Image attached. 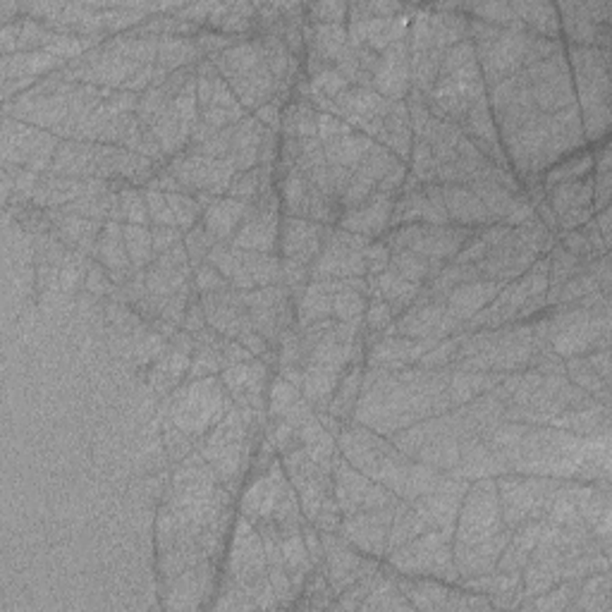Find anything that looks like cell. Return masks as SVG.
I'll list each match as a JSON object with an SVG mask.
<instances>
[{
    "instance_id": "6da1fadb",
    "label": "cell",
    "mask_w": 612,
    "mask_h": 612,
    "mask_svg": "<svg viewBox=\"0 0 612 612\" xmlns=\"http://www.w3.org/2000/svg\"><path fill=\"white\" fill-rule=\"evenodd\" d=\"M457 516H460V524H457L460 545H474L496 536L502 526V509L496 481L493 479H479L476 486H469Z\"/></svg>"
},
{
    "instance_id": "7a4b0ae2",
    "label": "cell",
    "mask_w": 612,
    "mask_h": 612,
    "mask_svg": "<svg viewBox=\"0 0 612 612\" xmlns=\"http://www.w3.org/2000/svg\"><path fill=\"white\" fill-rule=\"evenodd\" d=\"M560 14V32L567 36L570 46L603 49L610 46V0L593 3H555Z\"/></svg>"
},
{
    "instance_id": "3957f363",
    "label": "cell",
    "mask_w": 612,
    "mask_h": 612,
    "mask_svg": "<svg viewBox=\"0 0 612 612\" xmlns=\"http://www.w3.org/2000/svg\"><path fill=\"white\" fill-rule=\"evenodd\" d=\"M545 201L553 208L557 225L562 233L579 230L593 218V178H581L574 182H564L545 192Z\"/></svg>"
},
{
    "instance_id": "277c9868",
    "label": "cell",
    "mask_w": 612,
    "mask_h": 612,
    "mask_svg": "<svg viewBox=\"0 0 612 612\" xmlns=\"http://www.w3.org/2000/svg\"><path fill=\"white\" fill-rule=\"evenodd\" d=\"M373 89L388 101H405L406 94L412 91V60L406 36L380 53L373 72Z\"/></svg>"
},
{
    "instance_id": "5b68a950",
    "label": "cell",
    "mask_w": 612,
    "mask_h": 612,
    "mask_svg": "<svg viewBox=\"0 0 612 612\" xmlns=\"http://www.w3.org/2000/svg\"><path fill=\"white\" fill-rule=\"evenodd\" d=\"M395 199H397L395 194H386L376 189L361 206L343 211V215H340V227H343V230H350V233L364 234L369 240L379 237V234H386L388 227H390V215L392 206H395Z\"/></svg>"
},
{
    "instance_id": "8992f818",
    "label": "cell",
    "mask_w": 612,
    "mask_h": 612,
    "mask_svg": "<svg viewBox=\"0 0 612 612\" xmlns=\"http://www.w3.org/2000/svg\"><path fill=\"white\" fill-rule=\"evenodd\" d=\"M505 282L496 280H471L464 282L460 288H454L445 299L447 314L452 318H457L460 324H467L469 318L476 316L479 311L486 309L493 299L498 297V292L502 289Z\"/></svg>"
},
{
    "instance_id": "52a82bcc",
    "label": "cell",
    "mask_w": 612,
    "mask_h": 612,
    "mask_svg": "<svg viewBox=\"0 0 612 612\" xmlns=\"http://www.w3.org/2000/svg\"><path fill=\"white\" fill-rule=\"evenodd\" d=\"M443 199H445L450 223L454 225L483 227L496 223L467 185H443Z\"/></svg>"
},
{
    "instance_id": "ba28073f",
    "label": "cell",
    "mask_w": 612,
    "mask_h": 612,
    "mask_svg": "<svg viewBox=\"0 0 612 612\" xmlns=\"http://www.w3.org/2000/svg\"><path fill=\"white\" fill-rule=\"evenodd\" d=\"M247 208L249 204H244V201L215 199L204 211V225L218 242H233V237L244 223Z\"/></svg>"
},
{
    "instance_id": "9c48e42d",
    "label": "cell",
    "mask_w": 612,
    "mask_h": 612,
    "mask_svg": "<svg viewBox=\"0 0 612 612\" xmlns=\"http://www.w3.org/2000/svg\"><path fill=\"white\" fill-rule=\"evenodd\" d=\"M256 24V3H215L206 29L227 36H247Z\"/></svg>"
},
{
    "instance_id": "30bf717a",
    "label": "cell",
    "mask_w": 612,
    "mask_h": 612,
    "mask_svg": "<svg viewBox=\"0 0 612 612\" xmlns=\"http://www.w3.org/2000/svg\"><path fill=\"white\" fill-rule=\"evenodd\" d=\"M512 10L529 34L543 39H560L562 34L555 3H512Z\"/></svg>"
},
{
    "instance_id": "8fae6325",
    "label": "cell",
    "mask_w": 612,
    "mask_h": 612,
    "mask_svg": "<svg viewBox=\"0 0 612 612\" xmlns=\"http://www.w3.org/2000/svg\"><path fill=\"white\" fill-rule=\"evenodd\" d=\"M593 172V153L589 151H579V153H571L570 159L560 160V163H555L553 168H548V170L543 172V189L548 192V189H553V187L557 185H564V182H574V179H581V178H589Z\"/></svg>"
},
{
    "instance_id": "7c38bea8",
    "label": "cell",
    "mask_w": 612,
    "mask_h": 612,
    "mask_svg": "<svg viewBox=\"0 0 612 612\" xmlns=\"http://www.w3.org/2000/svg\"><path fill=\"white\" fill-rule=\"evenodd\" d=\"M123 237L134 270H142L144 266H151L156 261L151 230H146V225H132V223H127L123 227Z\"/></svg>"
},
{
    "instance_id": "4fadbf2b",
    "label": "cell",
    "mask_w": 612,
    "mask_h": 612,
    "mask_svg": "<svg viewBox=\"0 0 612 612\" xmlns=\"http://www.w3.org/2000/svg\"><path fill=\"white\" fill-rule=\"evenodd\" d=\"M168 204L172 208V215H175V223H178L179 230H192L196 218L204 214V208L196 204L192 194L187 192H170L166 194Z\"/></svg>"
},
{
    "instance_id": "5bb4252c",
    "label": "cell",
    "mask_w": 612,
    "mask_h": 612,
    "mask_svg": "<svg viewBox=\"0 0 612 612\" xmlns=\"http://www.w3.org/2000/svg\"><path fill=\"white\" fill-rule=\"evenodd\" d=\"M259 192H261V166L244 172H234L233 182L227 187L230 199L244 201V204H251L259 196Z\"/></svg>"
},
{
    "instance_id": "9a60e30c",
    "label": "cell",
    "mask_w": 612,
    "mask_h": 612,
    "mask_svg": "<svg viewBox=\"0 0 612 612\" xmlns=\"http://www.w3.org/2000/svg\"><path fill=\"white\" fill-rule=\"evenodd\" d=\"M366 295L357 292V289H344L333 295V316L337 321H359L364 318L366 311Z\"/></svg>"
},
{
    "instance_id": "2e32d148",
    "label": "cell",
    "mask_w": 612,
    "mask_h": 612,
    "mask_svg": "<svg viewBox=\"0 0 612 612\" xmlns=\"http://www.w3.org/2000/svg\"><path fill=\"white\" fill-rule=\"evenodd\" d=\"M309 84L314 94L328 98V101H335L343 91L350 89V84H347V79L337 72L335 65H333V68H325L324 72H318V75L311 77Z\"/></svg>"
},
{
    "instance_id": "e0dca14e",
    "label": "cell",
    "mask_w": 612,
    "mask_h": 612,
    "mask_svg": "<svg viewBox=\"0 0 612 612\" xmlns=\"http://www.w3.org/2000/svg\"><path fill=\"white\" fill-rule=\"evenodd\" d=\"M306 7V22L311 24H344L350 5L347 3H309Z\"/></svg>"
},
{
    "instance_id": "ac0fdd59",
    "label": "cell",
    "mask_w": 612,
    "mask_h": 612,
    "mask_svg": "<svg viewBox=\"0 0 612 612\" xmlns=\"http://www.w3.org/2000/svg\"><path fill=\"white\" fill-rule=\"evenodd\" d=\"M120 208H123V218H127L132 225H146V223H151L146 199L142 194L134 192L132 187L120 192Z\"/></svg>"
},
{
    "instance_id": "d6986e66",
    "label": "cell",
    "mask_w": 612,
    "mask_h": 612,
    "mask_svg": "<svg viewBox=\"0 0 612 612\" xmlns=\"http://www.w3.org/2000/svg\"><path fill=\"white\" fill-rule=\"evenodd\" d=\"M146 206H149V215H151L153 225H168L178 227L175 223V215H172V208L166 199V192H160L156 187H149L144 192Z\"/></svg>"
},
{
    "instance_id": "ffe728a7",
    "label": "cell",
    "mask_w": 612,
    "mask_h": 612,
    "mask_svg": "<svg viewBox=\"0 0 612 612\" xmlns=\"http://www.w3.org/2000/svg\"><path fill=\"white\" fill-rule=\"evenodd\" d=\"M392 321H395V316H392L388 302H383V299H379V297H371V302L366 304V311H364L366 328L373 333H383L390 328Z\"/></svg>"
},
{
    "instance_id": "44dd1931",
    "label": "cell",
    "mask_w": 612,
    "mask_h": 612,
    "mask_svg": "<svg viewBox=\"0 0 612 612\" xmlns=\"http://www.w3.org/2000/svg\"><path fill=\"white\" fill-rule=\"evenodd\" d=\"M361 254H364L369 276H379V273L390 269V249L386 247V242L383 240L369 242V247H366Z\"/></svg>"
},
{
    "instance_id": "7402d4cb",
    "label": "cell",
    "mask_w": 612,
    "mask_h": 612,
    "mask_svg": "<svg viewBox=\"0 0 612 612\" xmlns=\"http://www.w3.org/2000/svg\"><path fill=\"white\" fill-rule=\"evenodd\" d=\"M151 240H153V251H156V256H160V254H166L168 249L175 247V244L182 240V234H179V227L153 225Z\"/></svg>"
},
{
    "instance_id": "603a6c76",
    "label": "cell",
    "mask_w": 612,
    "mask_h": 612,
    "mask_svg": "<svg viewBox=\"0 0 612 612\" xmlns=\"http://www.w3.org/2000/svg\"><path fill=\"white\" fill-rule=\"evenodd\" d=\"M589 366H591L596 376H598L606 386H610V352L607 350H596L591 354H584Z\"/></svg>"
},
{
    "instance_id": "cb8c5ba5",
    "label": "cell",
    "mask_w": 612,
    "mask_h": 612,
    "mask_svg": "<svg viewBox=\"0 0 612 612\" xmlns=\"http://www.w3.org/2000/svg\"><path fill=\"white\" fill-rule=\"evenodd\" d=\"M610 218H612L610 206L600 208V211H596V214H593V223H596V227H598L600 237H603V242H606L607 249H610V244H612V233H610L612 221H610Z\"/></svg>"
}]
</instances>
